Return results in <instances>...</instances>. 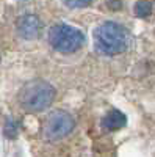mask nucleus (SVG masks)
Returning <instances> with one entry per match:
<instances>
[{
  "label": "nucleus",
  "mask_w": 155,
  "mask_h": 157,
  "mask_svg": "<svg viewBox=\"0 0 155 157\" xmlns=\"http://www.w3.org/2000/svg\"><path fill=\"white\" fill-rule=\"evenodd\" d=\"M132 46V33L124 25L107 21L97 25L94 30V47L99 54L114 57L124 54Z\"/></svg>",
  "instance_id": "f257e3e1"
},
{
  "label": "nucleus",
  "mask_w": 155,
  "mask_h": 157,
  "mask_svg": "<svg viewBox=\"0 0 155 157\" xmlns=\"http://www.w3.org/2000/svg\"><path fill=\"white\" fill-rule=\"evenodd\" d=\"M55 96L57 91L49 82L36 78V80H31L22 86L17 99L24 110L38 113L47 110L52 105V102L55 101Z\"/></svg>",
  "instance_id": "f03ea898"
},
{
  "label": "nucleus",
  "mask_w": 155,
  "mask_h": 157,
  "mask_svg": "<svg viewBox=\"0 0 155 157\" xmlns=\"http://www.w3.org/2000/svg\"><path fill=\"white\" fill-rule=\"evenodd\" d=\"M47 38H49V44L57 52L66 55L75 54L86 43L83 32L68 24H57L54 27H50Z\"/></svg>",
  "instance_id": "7ed1b4c3"
},
{
  "label": "nucleus",
  "mask_w": 155,
  "mask_h": 157,
  "mask_svg": "<svg viewBox=\"0 0 155 157\" xmlns=\"http://www.w3.org/2000/svg\"><path fill=\"white\" fill-rule=\"evenodd\" d=\"M75 127L74 116L64 110H54L42 124V137L47 141H58L68 137Z\"/></svg>",
  "instance_id": "20e7f679"
},
{
  "label": "nucleus",
  "mask_w": 155,
  "mask_h": 157,
  "mask_svg": "<svg viewBox=\"0 0 155 157\" xmlns=\"http://www.w3.org/2000/svg\"><path fill=\"white\" fill-rule=\"evenodd\" d=\"M16 30L22 39L31 41V39L39 38L41 30H42V22L35 14H24L16 22Z\"/></svg>",
  "instance_id": "39448f33"
},
{
  "label": "nucleus",
  "mask_w": 155,
  "mask_h": 157,
  "mask_svg": "<svg viewBox=\"0 0 155 157\" xmlns=\"http://www.w3.org/2000/svg\"><path fill=\"white\" fill-rule=\"evenodd\" d=\"M127 124V116L121 112V110H110L105 116L102 118V126L105 127L107 130L113 132V130H119Z\"/></svg>",
  "instance_id": "423d86ee"
},
{
  "label": "nucleus",
  "mask_w": 155,
  "mask_h": 157,
  "mask_svg": "<svg viewBox=\"0 0 155 157\" xmlns=\"http://www.w3.org/2000/svg\"><path fill=\"white\" fill-rule=\"evenodd\" d=\"M152 3L147 2V0H141V2H136L135 5V16L136 17H141V19H146L152 14Z\"/></svg>",
  "instance_id": "0eeeda50"
},
{
  "label": "nucleus",
  "mask_w": 155,
  "mask_h": 157,
  "mask_svg": "<svg viewBox=\"0 0 155 157\" xmlns=\"http://www.w3.org/2000/svg\"><path fill=\"white\" fill-rule=\"evenodd\" d=\"M61 2L69 8H85L91 5L93 0H61Z\"/></svg>",
  "instance_id": "6e6552de"
},
{
  "label": "nucleus",
  "mask_w": 155,
  "mask_h": 157,
  "mask_svg": "<svg viewBox=\"0 0 155 157\" xmlns=\"http://www.w3.org/2000/svg\"><path fill=\"white\" fill-rule=\"evenodd\" d=\"M5 135L8 138H14L17 135V127H16V124H14L13 120H8V123L5 126Z\"/></svg>",
  "instance_id": "1a4fd4ad"
}]
</instances>
